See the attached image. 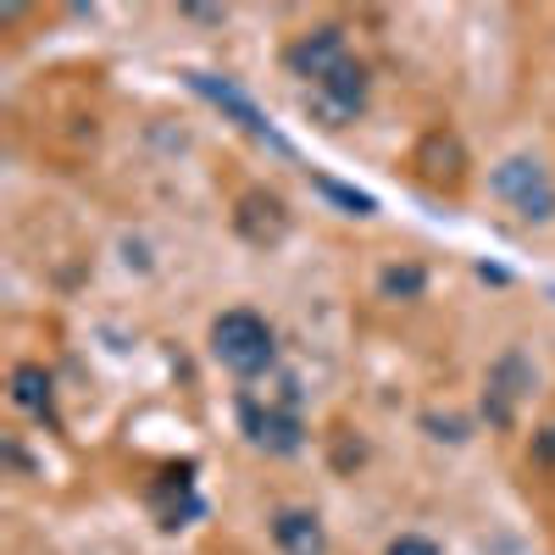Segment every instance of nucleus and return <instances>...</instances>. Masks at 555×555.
<instances>
[{
	"instance_id": "obj_1",
	"label": "nucleus",
	"mask_w": 555,
	"mask_h": 555,
	"mask_svg": "<svg viewBox=\"0 0 555 555\" xmlns=\"http://www.w3.org/2000/svg\"><path fill=\"white\" fill-rule=\"evenodd\" d=\"M211 356L228 366L234 378H261L278 361V328L256 306H228L211 322Z\"/></svg>"
},
{
	"instance_id": "obj_2",
	"label": "nucleus",
	"mask_w": 555,
	"mask_h": 555,
	"mask_svg": "<svg viewBox=\"0 0 555 555\" xmlns=\"http://www.w3.org/2000/svg\"><path fill=\"white\" fill-rule=\"evenodd\" d=\"M489 195L517 222H555V172L533 151H512L489 167Z\"/></svg>"
},
{
	"instance_id": "obj_3",
	"label": "nucleus",
	"mask_w": 555,
	"mask_h": 555,
	"mask_svg": "<svg viewBox=\"0 0 555 555\" xmlns=\"http://www.w3.org/2000/svg\"><path fill=\"white\" fill-rule=\"evenodd\" d=\"M366 89H373V78H366V62L345 56V62H339L328 78H322V83L311 89V101L322 106V117L345 122V117H356V112L366 106Z\"/></svg>"
},
{
	"instance_id": "obj_4",
	"label": "nucleus",
	"mask_w": 555,
	"mask_h": 555,
	"mask_svg": "<svg viewBox=\"0 0 555 555\" xmlns=\"http://www.w3.org/2000/svg\"><path fill=\"white\" fill-rule=\"evenodd\" d=\"M345 56H350V44H345V34H339V28H317V34H300V39L289 44V51H284L289 73H295V78H306L311 89H317L322 78H328V73H334Z\"/></svg>"
},
{
	"instance_id": "obj_5",
	"label": "nucleus",
	"mask_w": 555,
	"mask_h": 555,
	"mask_svg": "<svg viewBox=\"0 0 555 555\" xmlns=\"http://www.w3.org/2000/svg\"><path fill=\"white\" fill-rule=\"evenodd\" d=\"M272 544L278 555H328V528L306 505H284V512H272Z\"/></svg>"
},
{
	"instance_id": "obj_6",
	"label": "nucleus",
	"mask_w": 555,
	"mask_h": 555,
	"mask_svg": "<svg viewBox=\"0 0 555 555\" xmlns=\"http://www.w3.org/2000/svg\"><path fill=\"white\" fill-rule=\"evenodd\" d=\"M245 428H250V439L256 444H267V450H300V416L289 411V405H256V400H245Z\"/></svg>"
},
{
	"instance_id": "obj_7",
	"label": "nucleus",
	"mask_w": 555,
	"mask_h": 555,
	"mask_svg": "<svg viewBox=\"0 0 555 555\" xmlns=\"http://www.w3.org/2000/svg\"><path fill=\"white\" fill-rule=\"evenodd\" d=\"M12 400L23 405V411H44L51 405V373L44 366H12Z\"/></svg>"
},
{
	"instance_id": "obj_8",
	"label": "nucleus",
	"mask_w": 555,
	"mask_h": 555,
	"mask_svg": "<svg viewBox=\"0 0 555 555\" xmlns=\"http://www.w3.org/2000/svg\"><path fill=\"white\" fill-rule=\"evenodd\" d=\"M384 284H389V289H400V295H423V289H428V272L416 267V261H400V267H389V272H384Z\"/></svg>"
},
{
	"instance_id": "obj_9",
	"label": "nucleus",
	"mask_w": 555,
	"mask_h": 555,
	"mask_svg": "<svg viewBox=\"0 0 555 555\" xmlns=\"http://www.w3.org/2000/svg\"><path fill=\"white\" fill-rule=\"evenodd\" d=\"M389 555H439V544H428V539H400Z\"/></svg>"
}]
</instances>
